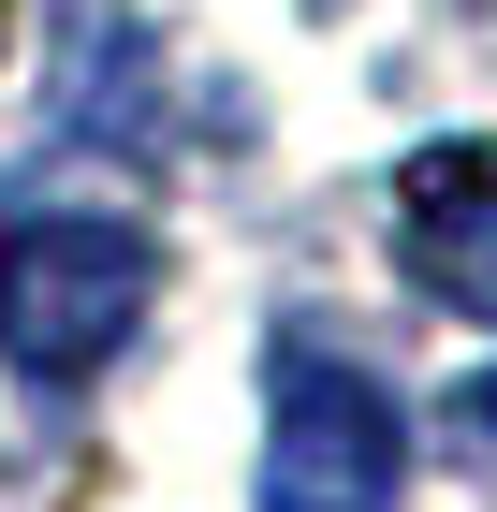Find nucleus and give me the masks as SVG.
<instances>
[{
	"label": "nucleus",
	"instance_id": "obj_1",
	"mask_svg": "<svg viewBox=\"0 0 497 512\" xmlns=\"http://www.w3.org/2000/svg\"><path fill=\"white\" fill-rule=\"evenodd\" d=\"M147 278L161 249L132 220H88V205H44L0 235V366L15 381H88L117 366V337L147 322Z\"/></svg>",
	"mask_w": 497,
	"mask_h": 512
},
{
	"label": "nucleus",
	"instance_id": "obj_3",
	"mask_svg": "<svg viewBox=\"0 0 497 512\" xmlns=\"http://www.w3.org/2000/svg\"><path fill=\"white\" fill-rule=\"evenodd\" d=\"M395 249L439 308L497 322V132H454V147L395 161Z\"/></svg>",
	"mask_w": 497,
	"mask_h": 512
},
{
	"label": "nucleus",
	"instance_id": "obj_4",
	"mask_svg": "<svg viewBox=\"0 0 497 512\" xmlns=\"http://www.w3.org/2000/svg\"><path fill=\"white\" fill-rule=\"evenodd\" d=\"M454 425H468V439H497V366H483V381L454 395Z\"/></svg>",
	"mask_w": 497,
	"mask_h": 512
},
{
	"label": "nucleus",
	"instance_id": "obj_2",
	"mask_svg": "<svg viewBox=\"0 0 497 512\" xmlns=\"http://www.w3.org/2000/svg\"><path fill=\"white\" fill-rule=\"evenodd\" d=\"M410 483V410L351 352H278L264 366V512H395Z\"/></svg>",
	"mask_w": 497,
	"mask_h": 512
}]
</instances>
